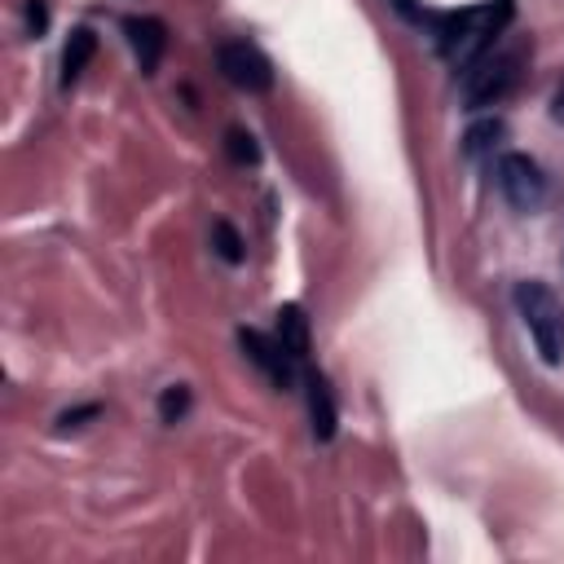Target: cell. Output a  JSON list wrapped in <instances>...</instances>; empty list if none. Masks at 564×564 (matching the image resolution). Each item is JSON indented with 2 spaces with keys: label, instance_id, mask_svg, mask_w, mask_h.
<instances>
[{
  "label": "cell",
  "instance_id": "cell-12",
  "mask_svg": "<svg viewBox=\"0 0 564 564\" xmlns=\"http://www.w3.org/2000/svg\"><path fill=\"white\" fill-rule=\"evenodd\" d=\"M185 410H189V388L185 383H167L163 397H159V419L163 423H181Z\"/></svg>",
  "mask_w": 564,
  "mask_h": 564
},
{
  "label": "cell",
  "instance_id": "cell-11",
  "mask_svg": "<svg viewBox=\"0 0 564 564\" xmlns=\"http://www.w3.org/2000/svg\"><path fill=\"white\" fill-rule=\"evenodd\" d=\"M212 247H216V256L225 260V264H238L247 251H242V238H238V229L229 225V220H216L212 225Z\"/></svg>",
  "mask_w": 564,
  "mask_h": 564
},
{
  "label": "cell",
  "instance_id": "cell-5",
  "mask_svg": "<svg viewBox=\"0 0 564 564\" xmlns=\"http://www.w3.org/2000/svg\"><path fill=\"white\" fill-rule=\"evenodd\" d=\"M238 344H242L247 361L269 375L273 388H295V379H300V357H295L278 335H264V330L242 326V330H238Z\"/></svg>",
  "mask_w": 564,
  "mask_h": 564
},
{
  "label": "cell",
  "instance_id": "cell-8",
  "mask_svg": "<svg viewBox=\"0 0 564 564\" xmlns=\"http://www.w3.org/2000/svg\"><path fill=\"white\" fill-rule=\"evenodd\" d=\"M93 53H97V35L88 26H75L70 40H66V48H62V88H70L84 75V66L93 62Z\"/></svg>",
  "mask_w": 564,
  "mask_h": 564
},
{
  "label": "cell",
  "instance_id": "cell-1",
  "mask_svg": "<svg viewBox=\"0 0 564 564\" xmlns=\"http://www.w3.org/2000/svg\"><path fill=\"white\" fill-rule=\"evenodd\" d=\"M524 53H529L524 44H498L494 40L476 62H467V70H463V101H467V110L498 106L516 88Z\"/></svg>",
  "mask_w": 564,
  "mask_h": 564
},
{
  "label": "cell",
  "instance_id": "cell-4",
  "mask_svg": "<svg viewBox=\"0 0 564 564\" xmlns=\"http://www.w3.org/2000/svg\"><path fill=\"white\" fill-rule=\"evenodd\" d=\"M216 66L220 75L242 88V93H269L273 88V62L264 57V48H256L251 40H229L216 48Z\"/></svg>",
  "mask_w": 564,
  "mask_h": 564
},
{
  "label": "cell",
  "instance_id": "cell-7",
  "mask_svg": "<svg viewBox=\"0 0 564 564\" xmlns=\"http://www.w3.org/2000/svg\"><path fill=\"white\" fill-rule=\"evenodd\" d=\"M304 392H308V419H313V436L317 441H330L335 427H339V405H335V392H330V379L308 370L304 375Z\"/></svg>",
  "mask_w": 564,
  "mask_h": 564
},
{
  "label": "cell",
  "instance_id": "cell-2",
  "mask_svg": "<svg viewBox=\"0 0 564 564\" xmlns=\"http://www.w3.org/2000/svg\"><path fill=\"white\" fill-rule=\"evenodd\" d=\"M516 308L538 344V357L546 366H560L564 361V304L560 295L546 286V282H516Z\"/></svg>",
  "mask_w": 564,
  "mask_h": 564
},
{
  "label": "cell",
  "instance_id": "cell-10",
  "mask_svg": "<svg viewBox=\"0 0 564 564\" xmlns=\"http://www.w3.org/2000/svg\"><path fill=\"white\" fill-rule=\"evenodd\" d=\"M225 150H229V159L242 163V167H256V163H260V145H256V137H251L247 128H229V132H225Z\"/></svg>",
  "mask_w": 564,
  "mask_h": 564
},
{
  "label": "cell",
  "instance_id": "cell-15",
  "mask_svg": "<svg viewBox=\"0 0 564 564\" xmlns=\"http://www.w3.org/2000/svg\"><path fill=\"white\" fill-rule=\"evenodd\" d=\"M26 26H31V35H44V26H48L44 0H26Z\"/></svg>",
  "mask_w": 564,
  "mask_h": 564
},
{
  "label": "cell",
  "instance_id": "cell-9",
  "mask_svg": "<svg viewBox=\"0 0 564 564\" xmlns=\"http://www.w3.org/2000/svg\"><path fill=\"white\" fill-rule=\"evenodd\" d=\"M300 361L308 357V317H304V308L300 304H282L278 308V330H273Z\"/></svg>",
  "mask_w": 564,
  "mask_h": 564
},
{
  "label": "cell",
  "instance_id": "cell-3",
  "mask_svg": "<svg viewBox=\"0 0 564 564\" xmlns=\"http://www.w3.org/2000/svg\"><path fill=\"white\" fill-rule=\"evenodd\" d=\"M494 181H498L502 198H507L516 212H524V216H533V212L546 203V176H542L538 159H529V154H520V150L498 154Z\"/></svg>",
  "mask_w": 564,
  "mask_h": 564
},
{
  "label": "cell",
  "instance_id": "cell-14",
  "mask_svg": "<svg viewBox=\"0 0 564 564\" xmlns=\"http://www.w3.org/2000/svg\"><path fill=\"white\" fill-rule=\"evenodd\" d=\"M101 405H79V410H66L57 414V432H70V427H84V419H97Z\"/></svg>",
  "mask_w": 564,
  "mask_h": 564
},
{
  "label": "cell",
  "instance_id": "cell-6",
  "mask_svg": "<svg viewBox=\"0 0 564 564\" xmlns=\"http://www.w3.org/2000/svg\"><path fill=\"white\" fill-rule=\"evenodd\" d=\"M123 35H128V44L137 53L141 75H154L159 70V57L167 48V26L159 18H123Z\"/></svg>",
  "mask_w": 564,
  "mask_h": 564
},
{
  "label": "cell",
  "instance_id": "cell-16",
  "mask_svg": "<svg viewBox=\"0 0 564 564\" xmlns=\"http://www.w3.org/2000/svg\"><path fill=\"white\" fill-rule=\"evenodd\" d=\"M551 115H555V119H560V123H564V88H560V93H555V101H551Z\"/></svg>",
  "mask_w": 564,
  "mask_h": 564
},
{
  "label": "cell",
  "instance_id": "cell-13",
  "mask_svg": "<svg viewBox=\"0 0 564 564\" xmlns=\"http://www.w3.org/2000/svg\"><path fill=\"white\" fill-rule=\"evenodd\" d=\"M498 137H502V123H498V119H489V123H476V128L467 132V145H463V150H467V154H485V150H489Z\"/></svg>",
  "mask_w": 564,
  "mask_h": 564
}]
</instances>
